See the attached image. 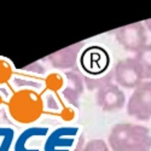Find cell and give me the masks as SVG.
Segmentation results:
<instances>
[{
	"label": "cell",
	"mask_w": 151,
	"mask_h": 151,
	"mask_svg": "<svg viewBox=\"0 0 151 151\" xmlns=\"http://www.w3.org/2000/svg\"><path fill=\"white\" fill-rule=\"evenodd\" d=\"M112 151H151V135L146 127L133 123H119L109 134Z\"/></svg>",
	"instance_id": "1"
},
{
	"label": "cell",
	"mask_w": 151,
	"mask_h": 151,
	"mask_svg": "<svg viewBox=\"0 0 151 151\" xmlns=\"http://www.w3.org/2000/svg\"><path fill=\"white\" fill-rule=\"evenodd\" d=\"M11 114L21 122H29L40 114V99L29 91L18 92L11 100Z\"/></svg>",
	"instance_id": "2"
},
{
	"label": "cell",
	"mask_w": 151,
	"mask_h": 151,
	"mask_svg": "<svg viewBox=\"0 0 151 151\" xmlns=\"http://www.w3.org/2000/svg\"><path fill=\"white\" fill-rule=\"evenodd\" d=\"M127 112L139 121L151 119V81L142 82L134 88L127 104Z\"/></svg>",
	"instance_id": "3"
},
{
	"label": "cell",
	"mask_w": 151,
	"mask_h": 151,
	"mask_svg": "<svg viewBox=\"0 0 151 151\" xmlns=\"http://www.w3.org/2000/svg\"><path fill=\"white\" fill-rule=\"evenodd\" d=\"M116 40L127 51L135 53L139 52L144 46L147 45L145 26L142 22L127 24L116 32Z\"/></svg>",
	"instance_id": "4"
},
{
	"label": "cell",
	"mask_w": 151,
	"mask_h": 151,
	"mask_svg": "<svg viewBox=\"0 0 151 151\" xmlns=\"http://www.w3.org/2000/svg\"><path fill=\"white\" fill-rule=\"evenodd\" d=\"M114 80L123 88H137L143 78L134 58H124L116 63L114 68Z\"/></svg>",
	"instance_id": "5"
},
{
	"label": "cell",
	"mask_w": 151,
	"mask_h": 151,
	"mask_svg": "<svg viewBox=\"0 0 151 151\" xmlns=\"http://www.w3.org/2000/svg\"><path fill=\"white\" fill-rule=\"evenodd\" d=\"M80 60L83 70L90 74V76H98L106 73L110 58L104 48L92 46L83 52Z\"/></svg>",
	"instance_id": "6"
},
{
	"label": "cell",
	"mask_w": 151,
	"mask_h": 151,
	"mask_svg": "<svg viewBox=\"0 0 151 151\" xmlns=\"http://www.w3.org/2000/svg\"><path fill=\"white\" fill-rule=\"evenodd\" d=\"M97 105L103 111H115L121 109L126 103V96L123 91L115 83H110L97 91Z\"/></svg>",
	"instance_id": "7"
},
{
	"label": "cell",
	"mask_w": 151,
	"mask_h": 151,
	"mask_svg": "<svg viewBox=\"0 0 151 151\" xmlns=\"http://www.w3.org/2000/svg\"><path fill=\"white\" fill-rule=\"evenodd\" d=\"M83 42L74 44L69 47H65L63 50L50 55L47 58L52 63V65L57 69H73L75 70L78 64V58L80 50L82 47Z\"/></svg>",
	"instance_id": "8"
},
{
	"label": "cell",
	"mask_w": 151,
	"mask_h": 151,
	"mask_svg": "<svg viewBox=\"0 0 151 151\" xmlns=\"http://www.w3.org/2000/svg\"><path fill=\"white\" fill-rule=\"evenodd\" d=\"M83 76L78 70H70L65 73V86L63 90V96L75 106L79 105L78 102L83 92Z\"/></svg>",
	"instance_id": "9"
},
{
	"label": "cell",
	"mask_w": 151,
	"mask_h": 151,
	"mask_svg": "<svg viewBox=\"0 0 151 151\" xmlns=\"http://www.w3.org/2000/svg\"><path fill=\"white\" fill-rule=\"evenodd\" d=\"M133 58L139 68L143 80H151V44L144 46Z\"/></svg>",
	"instance_id": "10"
},
{
	"label": "cell",
	"mask_w": 151,
	"mask_h": 151,
	"mask_svg": "<svg viewBox=\"0 0 151 151\" xmlns=\"http://www.w3.org/2000/svg\"><path fill=\"white\" fill-rule=\"evenodd\" d=\"M112 80H114V70L106 71L105 74L100 75L99 78L98 76H83V81L86 86L90 90H97V91L106 85H110Z\"/></svg>",
	"instance_id": "11"
},
{
	"label": "cell",
	"mask_w": 151,
	"mask_h": 151,
	"mask_svg": "<svg viewBox=\"0 0 151 151\" xmlns=\"http://www.w3.org/2000/svg\"><path fill=\"white\" fill-rule=\"evenodd\" d=\"M82 151H110V149L104 140L92 139L83 146Z\"/></svg>",
	"instance_id": "12"
},
{
	"label": "cell",
	"mask_w": 151,
	"mask_h": 151,
	"mask_svg": "<svg viewBox=\"0 0 151 151\" xmlns=\"http://www.w3.org/2000/svg\"><path fill=\"white\" fill-rule=\"evenodd\" d=\"M143 23H144V26L147 28V30H150V32H151V18H149V19H145Z\"/></svg>",
	"instance_id": "13"
}]
</instances>
